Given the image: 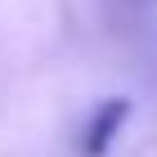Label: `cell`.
I'll return each instance as SVG.
<instances>
[{
	"instance_id": "obj_1",
	"label": "cell",
	"mask_w": 157,
	"mask_h": 157,
	"mask_svg": "<svg viewBox=\"0 0 157 157\" xmlns=\"http://www.w3.org/2000/svg\"><path fill=\"white\" fill-rule=\"evenodd\" d=\"M126 121H130V99H121V94L103 99V103L85 117V126H81L76 157H103L112 144H117V135H121V126H126Z\"/></svg>"
}]
</instances>
